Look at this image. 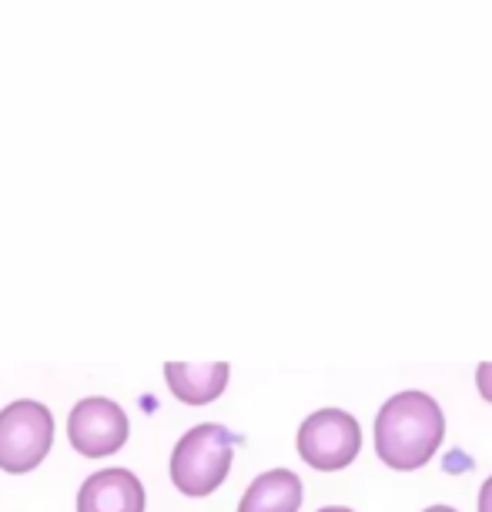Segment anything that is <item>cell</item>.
Listing matches in <instances>:
<instances>
[{
  "label": "cell",
  "instance_id": "8992f818",
  "mask_svg": "<svg viewBox=\"0 0 492 512\" xmlns=\"http://www.w3.org/2000/svg\"><path fill=\"white\" fill-rule=\"evenodd\" d=\"M144 486L131 469H101L77 489V512H144Z\"/></svg>",
  "mask_w": 492,
  "mask_h": 512
},
{
  "label": "cell",
  "instance_id": "30bf717a",
  "mask_svg": "<svg viewBox=\"0 0 492 512\" xmlns=\"http://www.w3.org/2000/svg\"><path fill=\"white\" fill-rule=\"evenodd\" d=\"M479 512H492V476L479 489Z\"/></svg>",
  "mask_w": 492,
  "mask_h": 512
},
{
  "label": "cell",
  "instance_id": "ba28073f",
  "mask_svg": "<svg viewBox=\"0 0 492 512\" xmlns=\"http://www.w3.org/2000/svg\"><path fill=\"white\" fill-rule=\"evenodd\" d=\"M302 506V479L292 469L262 472L238 502V512H298Z\"/></svg>",
  "mask_w": 492,
  "mask_h": 512
},
{
  "label": "cell",
  "instance_id": "6da1fadb",
  "mask_svg": "<svg viewBox=\"0 0 492 512\" xmlns=\"http://www.w3.org/2000/svg\"><path fill=\"white\" fill-rule=\"evenodd\" d=\"M446 436L439 402L426 392H399L375 419V452L389 469L412 472L436 456Z\"/></svg>",
  "mask_w": 492,
  "mask_h": 512
},
{
  "label": "cell",
  "instance_id": "52a82bcc",
  "mask_svg": "<svg viewBox=\"0 0 492 512\" xmlns=\"http://www.w3.org/2000/svg\"><path fill=\"white\" fill-rule=\"evenodd\" d=\"M231 369L225 362L208 365H188V362H168L164 365V382H168L171 395L185 405H208L215 402L228 385Z\"/></svg>",
  "mask_w": 492,
  "mask_h": 512
},
{
  "label": "cell",
  "instance_id": "9c48e42d",
  "mask_svg": "<svg viewBox=\"0 0 492 512\" xmlns=\"http://www.w3.org/2000/svg\"><path fill=\"white\" fill-rule=\"evenodd\" d=\"M476 385H479V395L486 402H492V362H482L476 369Z\"/></svg>",
  "mask_w": 492,
  "mask_h": 512
},
{
  "label": "cell",
  "instance_id": "5b68a950",
  "mask_svg": "<svg viewBox=\"0 0 492 512\" xmlns=\"http://www.w3.org/2000/svg\"><path fill=\"white\" fill-rule=\"evenodd\" d=\"M128 436H131L128 412L118 402L104 399V395L81 399L71 409V415H67V439L88 459H104L121 452Z\"/></svg>",
  "mask_w": 492,
  "mask_h": 512
},
{
  "label": "cell",
  "instance_id": "8fae6325",
  "mask_svg": "<svg viewBox=\"0 0 492 512\" xmlns=\"http://www.w3.org/2000/svg\"><path fill=\"white\" fill-rule=\"evenodd\" d=\"M426 512H459V509H452V506H429Z\"/></svg>",
  "mask_w": 492,
  "mask_h": 512
},
{
  "label": "cell",
  "instance_id": "7a4b0ae2",
  "mask_svg": "<svg viewBox=\"0 0 492 512\" xmlns=\"http://www.w3.org/2000/svg\"><path fill=\"white\" fill-rule=\"evenodd\" d=\"M235 459V436L218 422L188 429L171 452V482L191 499L211 496L228 479Z\"/></svg>",
  "mask_w": 492,
  "mask_h": 512
},
{
  "label": "cell",
  "instance_id": "3957f363",
  "mask_svg": "<svg viewBox=\"0 0 492 512\" xmlns=\"http://www.w3.org/2000/svg\"><path fill=\"white\" fill-rule=\"evenodd\" d=\"M54 446V415L44 402L17 399L0 409V469L27 476Z\"/></svg>",
  "mask_w": 492,
  "mask_h": 512
},
{
  "label": "cell",
  "instance_id": "7c38bea8",
  "mask_svg": "<svg viewBox=\"0 0 492 512\" xmlns=\"http://www.w3.org/2000/svg\"><path fill=\"white\" fill-rule=\"evenodd\" d=\"M318 512H352V509H345V506H325V509H318Z\"/></svg>",
  "mask_w": 492,
  "mask_h": 512
},
{
  "label": "cell",
  "instance_id": "277c9868",
  "mask_svg": "<svg viewBox=\"0 0 492 512\" xmlns=\"http://www.w3.org/2000/svg\"><path fill=\"white\" fill-rule=\"evenodd\" d=\"M359 449L362 429L342 409H318L298 429V456L318 472H339L352 466Z\"/></svg>",
  "mask_w": 492,
  "mask_h": 512
}]
</instances>
